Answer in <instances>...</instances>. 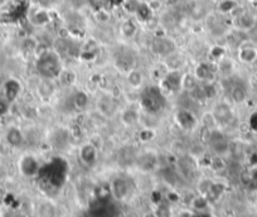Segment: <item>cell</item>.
Here are the masks:
<instances>
[{
	"mask_svg": "<svg viewBox=\"0 0 257 217\" xmlns=\"http://www.w3.org/2000/svg\"><path fill=\"white\" fill-rule=\"evenodd\" d=\"M236 6H237V3H236L235 0H222L220 5H218V8H220V10L222 13H229L232 12Z\"/></svg>",
	"mask_w": 257,
	"mask_h": 217,
	"instance_id": "5bb4252c",
	"label": "cell"
},
{
	"mask_svg": "<svg viewBox=\"0 0 257 217\" xmlns=\"http://www.w3.org/2000/svg\"><path fill=\"white\" fill-rule=\"evenodd\" d=\"M6 110H8V102H6L5 100H1V99H0V115L5 114Z\"/></svg>",
	"mask_w": 257,
	"mask_h": 217,
	"instance_id": "44dd1931",
	"label": "cell"
},
{
	"mask_svg": "<svg viewBox=\"0 0 257 217\" xmlns=\"http://www.w3.org/2000/svg\"><path fill=\"white\" fill-rule=\"evenodd\" d=\"M210 71L209 67H206V66H201L198 67L197 68V80H206L208 77V75H210Z\"/></svg>",
	"mask_w": 257,
	"mask_h": 217,
	"instance_id": "ac0fdd59",
	"label": "cell"
},
{
	"mask_svg": "<svg viewBox=\"0 0 257 217\" xmlns=\"http://www.w3.org/2000/svg\"><path fill=\"white\" fill-rule=\"evenodd\" d=\"M232 98L236 102H241V101H243L246 98L245 90L242 87H239V86H236V87L232 90Z\"/></svg>",
	"mask_w": 257,
	"mask_h": 217,
	"instance_id": "e0dca14e",
	"label": "cell"
},
{
	"mask_svg": "<svg viewBox=\"0 0 257 217\" xmlns=\"http://www.w3.org/2000/svg\"><path fill=\"white\" fill-rule=\"evenodd\" d=\"M124 123L128 124V125H132L139 120V114L134 110V109H128V111H125L123 115Z\"/></svg>",
	"mask_w": 257,
	"mask_h": 217,
	"instance_id": "8fae6325",
	"label": "cell"
},
{
	"mask_svg": "<svg viewBox=\"0 0 257 217\" xmlns=\"http://www.w3.org/2000/svg\"><path fill=\"white\" fill-rule=\"evenodd\" d=\"M39 214H41V217H54V215H56V208H54V206L52 205V203H43V205L41 206Z\"/></svg>",
	"mask_w": 257,
	"mask_h": 217,
	"instance_id": "4fadbf2b",
	"label": "cell"
},
{
	"mask_svg": "<svg viewBox=\"0 0 257 217\" xmlns=\"http://www.w3.org/2000/svg\"><path fill=\"white\" fill-rule=\"evenodd\" d=\"M22 172L27 176H33L38 170V163L35 162L34 158L32 157H25L22 161Z\"/></svg>",
	"mask_w": 257,
	"mask_h": 217,
	"instance_id": "5b68a950",
	"label": "cell"
},
{
	"mask_svg": "<svg viewBox=\"0 0 257 217\" xmlns=\"http://www.w3.org/2000/svg\"><path fill=\"white\" fill-rule=\"evenodd\" d=\"M112 192L116 199H124L128 195V183L121 178L115 180L112 183Z\"/></svg>",
	"mask_w": 257,
	"mask_h": 217,
	"instance_id": "52a82bcc",
	"label": "cell"
},
{
	"mask_svg": "<svg viewBox=\"0 0 257 217\" xmlns=\"http://www.w3.org/2000/svg\"><path fill=\"white\" fill-rule=\"evenodd\" d=\"M34 19H35V23H38V24H44V23L48 22V19L49 18H48V16L44 12H38V13H35Z\"/></svg>",
	"mask_w": 257,
	"mask_h": 217,
	"instance_id": "ffe728a7",
	"label": "cell"
},
{
	"mask_svg": "<svg viewBox=\"0 0 257 217\" xmlns=\"http://www.w3.org/2000/svg\"><path fill=\"white\" fill-rule=\"evenodd\" d=\"M239 57L242 62L254 63L257 60V48L256 47H242L239 50Z\"/></svg>",
	"mask_w": 257,
	"mask_h": 217,
	"instance_id": "277c9868",
	"label": "cell"
},
{
	"mask_svg": "<svg viewBox=\"0 0 257 217\" xmlns=\"http://www.w3.org/2000/svg\"><path fill=\"white\" fill-rule=\"evenodd\" d=\"M41 3H48V1H50V0H39Z\"/></svg>",
	"mask_w": 257,
	"mask_h": 217,
	"instance_id": "603a6c76",
	"label": "cell"
},
{
	"mask_svg": "<svg viewBox=\"0 0 257 217\" xmlns=\"http://www.w3.org/2000/svg\"><path fill=\"white\" fill-rule=\"evenodd\" d=\"M255 23H256V19H255V17L252 16V14H250V13H242V14H240V16L236 18V24H237V27H239L240 29H242V31L251 29L255 25Z\"/></svg>",
	"mask_w": 257,
	"mask_h": 217,
	"instance_id": "3957f363",
	"label": "cell"
},
{
	"mask_svg": "<svg viewBox=\"0 0 257 217\" xmlns=\"http://www.w3.org/2000/svg\"><path fill=\"white\" fill-rule=\"evenodd\" d=\"M150 12L151 9L149 4H140L138 10H136V14H138V17L141 20H146V19H149V17H150Z\"/></svg>",
	"mask_w": 257,
	"mask_h": 217,
	"instance_id": "7c38bea8",
	"label": "cell"
},
{
	"mask_svg": "<svg viewBox=\"0 0 257 217\" xmlns=\"http://www.w3.org/2000/svg\"><path fill=\"white\" fill-rule=\"evenodd\" d=\"M97 109L100 110V113L105 114V115H111L113 111L112 101L107 98H101L97 101Z\"/></svg>",
	"mask_w": 257,
	"mask_h": 217,
	"instance_id": "30bf717a",
	"label": "cell"
},
{
	"mask_svg": "<svg viewBox=\"0 0 257 217\" xmlns=\"http://www.w3.org/2000/svg\"><path fill=\"white\" fill-rule=\"evenodd\" d=\"M97 150L94 147V145L90 143V144L83 145L81 148V151H80V155H81V159L85 162L86 164H92L96 161V157H97Z\"/></svg>",
	"mask_w": 257,
	"mask_h": 217,
	"instance_id": "7a4b0ae2",
	"label": "cell"
},
{
	"mask_svg": "<svg viewBox=\"0 0 257 217\" xmlns=\"http://www.w3.org/2000/svg\"><path fill=\"white\" fill-rule=\"evenodd\" d=\"M121 31H123V33L126 37H132L136 33V27H135L132 22H125L123 27H121Z\"/></svg>",
	"mask_w": 257,
	"mask_h": 217,
	"instance_id": "2e32d148",
	"label": "cell"
},
{
	"mask_svg": "<svg viewBox=\"0 0 257 217\" xmlns=\"http://www.w3.org/2000/svg\"><path fill=\"white\" fill-rule=\"evenodd\" d=\"M207 200L203 199V197H197V199H194V201H193V207L199 210V211L204 210V208L207 207Z\"/></svg>",
	"mask_w": 257,
	"mask_h": 217,
	"instance_id": "d6986e66",
	"label": "cell"
},
{
	"mask_svg": "<svg viewBox=\"0 0 257 217\" xmlns=\"http://www.w3.org/2000/svg\"><path fill=\"white\" fill-rule=\"evenodd\" d=\"M174 47L172 43V41L166 39V38H157L155 41L153 42V50L157 52V53H168L169 52V48Z\"/></svg>",
	"mask_w": 257,
	"mask_h": 217,
	"instance_id": "8992f818",
	"label": "cell"
},
{
	"mask_svg": "<svg viewBox=\"0 0 257 217\" xmlns=\"http://www.w3.org/2000/svg\"><path fill=\"white\" fill-rule=\"evenodd\" d=\"M6 140L13 147H19L23 143V135L20 130L16 129V128L9 129V132L6 133Z\"/></svg>",
	"mask_w": 257,
	"mask_h": 217,
	"instance_id": "ba28073f",
	"label": "cell"
},
{
	"mask_svg": "<svg viewBox=\"0 0 257 217\" xmlns=\"http://www.w3.org/2000/svg\"><path fill=\"white\" fill-rule=\"evenodd\" d=\"M75 104L76 106L80 107V109H85L88 104V98L83 94V92H79V94L76 95Z\"/></svg>",
	"mask_w": 257,
	"mask_h": 217,
	"instance_id": "9a60e30c",
	"label": "cell"
},
{
	"mask_svg": "<svg viewBox=\"0 0 257 217\" xmlns=\"http://www.w3.org/2000/svg\"><path fill=\"white\" fill-rule=\"evenodd\" d=\"M166 1H168L169 4H176L177 1H178V0H166Z\"/></svg>",
	"mask_w": 257,
	"mask_h": 217,
	"instance_id": "7402d4cb",
	"label": "cell"
},
{
	"mask_svg": "<svg viewBox=\"0 0 257 217\" xmlns=\"http://www.w3.org/2000/svg\"><path fill=\"white\" fill-rule=\"evenodd\" d=\"M144 79H143V73L138 69H130L128 75V82L131 85V87L139 88L143 83Z\"/></svg>",
	"mask_w": 257,
	"mask_h": 217,
	"instance_id": "9c48e42d",
	"label": "cell"
},
{
	"mask_svg": "<svg viewBox=\"0 0 257 217\" xmlns=\"http://www.w3.org/2000/svg\"><path fill=\"white\" fill-rule=\"evenodd\" d=\"M60 62L53 53H46L39 60V71L46 77H54L60 73Z\"/></svg>",
	"mask_w": 257,
	"mask_h": 217,
	"instance_id": "6da1fadb",
	"label": "cell"
}]
</instances>
